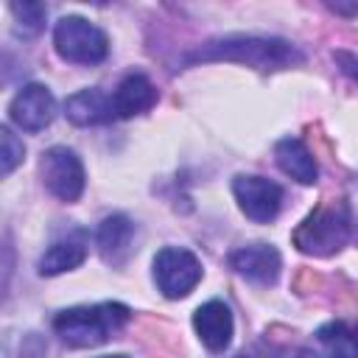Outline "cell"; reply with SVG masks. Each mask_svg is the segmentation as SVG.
I'll return each mask as SVG.
<instances>
[{
    "instance_id": "3957f363",
    "label": "cell",
    "mask_w": 358,
    "mask_h": 358,
    "mask_svg": "<svg viewBox=\"0 0 358 358\" xmlns=\"http://www.w3.org/2000/svg\"><path fill=\"white\" fill-rule=\"evenodd\" d=\"M350 238V207L341 199L319 204L296 229H294V243L305 255H333L338 252Z\"/></svg>"
},
{
    "instance_id": "ac0fdd59",
    "label": "cell",
    "mask_w": 358,
    "mask_h": 358,
    "mask_svg": "<svg viewBox=\"0 0 358 358\" xmlns=\"http://www.w3.org/2000/svg\"><path fill=\"white\" fill-rule=\"evenodd\" d=\"M0 143H3V176H8L20 162H22V154H25V145L14 137V131L8 126L0 129Z\"/></svg>"
},
{
    "instance_id": "2e32d148",
    "label": "cell",
    "mask_w": 358,
    "mask_h": 358,
    "mask_svg": "<svg viewBox=\"0 0 358 358\" xmlns=\"http://www.w3.org/2000/svg\"><path fill=\"white\" fill-rule=\"evenodd\" d=\"M316 341L324 358H358V338L344 322H327L316 330Z\"/></svg>"
},
{
    "instance_id": "d6986e66",
    "label": "cell",
    "mask_w": 358,
    "mask_h": 358,
    "mask_svg": "<svg viewBox=\"0 0 358 358\" xmlns=\"http://www.w3.org/2000/svg\"><path fill=\"white\" fill-rule=\"evenodd\" d=\"M101 358H126V355H101Z\"/></svg>"
},
{
    "instance_id": "4fadbf2b",
    "label": "cell",
    "mask_w": 358,
    "mask_h": 358,
    "mask_svg": "<svg viewBox=\"0 0 358 358\" xmlns=\"http://www.w3.org/2000/svg\"><path fill=\"white\" fill-rule=\"evenodd\" d=\"M64 115L76 126H101V123L117 120L115 117V106H112V95L101 92L98 87L73 92L64 101Z\"/></svg>"
},
{
    "instance_id": "ba28073f",
    "label": "cell",
    "mask_w": 358,
    "mask_h": 358,
    "mask_svg": "<svg viewBox=\"0 0 358 358\" xmlns=\"http://www.w3.org/2000/svg\"><path fill=\"white\" fill-rule=\"evenodd\" d=\"M8 117L22 131H42L56 117V101L48 87L25 84L8 103Z\"/></svg>"
},
{
    "instance_id": "52a82bcc",
    "label": "cell",
    "mask_w": 358,
    "mask_h": 358,
    "mask_svg": "<svg viewBox=\"0 0 358 358\" xmlns=\"http://www.w3.org/2000/svg\"><path fill=\"white\" fill-rule=\"evenodd\" d=\"M232 193L241 207V213L257 224H268L277 218L282 207V187L266 176H235L232 179Z\"/></svg>"
},
{
    "instance_id": "8992f818",
    "label": "cell",
    "mask_w": 358,
    "mask_h": 358,
    "mask_svg": "<svg viewBox=\"0 0 358 358\" xmlns=\"http://www.w3.org/2000/svg\"><path fill=\"white\" fill-rule=\"evenodd\" d=\"M39 173L50 196L59 201H76L84 193V165L67 145H53L39 159Z\"/></svg>"
},
{
    "instance_id": "e0dca14e",
    "label": "cell",
    "mask_w": 358,
    "mask_h": 358,
    "mask_svg": "<svg viewBox=\"0 0 358 358\" xmlns=\"http://www.w3.org/2000/svg\"><path fill=\"white\" fill-rule=\"evenodd\" d=\"M14 14V31L22 36H36L45 28V14L48 8L42 3H11L8 6Z\"/></svg>"
},
{
    "instance_id": "7c38bea8",
    "label": "cell",
    "mask_w": 358,
    "mask_h": 358,
    "mask_svg": "<svg viewBox=\"0 0 358 358\" xmlns=\"http://www.w3.org/2000/svg\"><path fill=\"white\" fill-rule=\"evenodd\" d=\"M134 221L123 213H112L106 215L101 224H98V232H95V243H98V252L106 263L112 266H120L129 255H131V243H134Z\"/></svg>"
},
{
    "instance_id": "277c9868",
    "label": "cell",
    "mask_w": 358,
    "mask_h": 358,
    "mask_svg": "<svg viewBox=\"0 0 358 358\" xmlns=\"http://www.w3.org/2000/svg\"><path fill=\"white\" fill-rule=\"evenodd\" d=\"M53 45H56V53L73 64H101L109 53L106 34L90 20L76 17V14H67L56 22Z\"/></svg>"
},
{
    "instance_id": "9a60e30c",
    "label": "cell",
    "mask_w": 358,
    "mask_h": 358,
    "mask_svg": "<svg viewBox=\"0 0 358 358\" xmlns=\"http://www.w3.org/2000/svg\"><path fill=\"white\" fill-rule=\"evenodd\" d=\"M274 157L282 173H288L291 179H296L299 185H313L319 176V165L316 157L308 151V145L296 137H282L274 145Z\"/></svg>"
},
{
    "instance_id": "5bb4252c",
    "label": "cell",
    "mask_w": 358,
    "mask_h": 358,
    "mask_svg": "<svg viewBox=\"0 0 358 358\" xmlns=\"http://www.w3.org/2000/svg\"><path fill=\"white\" fill-rule=\"evenodd\" d=\"M157 103V87L143 73H129L112 92L115 117H134Z\"/></svg>"
},
{
    "instance_id": "ffe728a7",
    "label": "cell",
    "mask_w": 358,
    "mask_h": 358,
    "mask_svg": "<svg viewBox=\"0 0 358 358\" xmlns=\"http://www.w3.org/2000/svg\"><path fill=\"white\" fill-rule=\"evenodd\" d=\"M238 358H246V355H238Z\"/></svg>"
},
{
    "instance_id": "30bf717a",
    "label": "cell",
    "mask_w": 358,
    "mask_h": 358,
    "mask_svg": "<svg viewBox=\"0 0 358 358\" xmlns=\"http://www.w3.org/2000/svg\"><path fill=\"white\" fill-rule=\"evenodd\" d=\"M87 252H90V232L81 227H73L45 249V255L39 257V274L53 277V274L70 271L84 263Z\"/></svg>"
},
{
    "instance_id": "7a4b0ae2",
    "label": "cell",
    "mask_w": 358,
    "mask_h": 358,
    "mask_svg": "<svg viewBox=\"0 0 358 358\" xmlns=\"http://www.w3.org/2000/svg\"><path fill=\"white\" fill-rule=\"evenodd\" d=\"M213 59H229L241 64H252L260 70H277L288 64H299L302 53L285 42V39H263V36H224L215 42H207L201 50L190 53L185 62H213Z\"/></svg>"
},
{
    "instance_id": "5b68a950",
    "label": "cell",
    "mask_w": 358,
    "mask_h": 358,
    "mask_svg": "<svg viewBox=\"0 0 358 358\" xmlns=\"http://www.w3.org/2000/svg\"><path fill=\"white\" fill-rule=\"evenodd\" d=\"M201 280L199 257L185 246H165L154 257V282L168 299L187 296Z\"/></svg>"
},
{
    "instance_id": "9c48e42d",
    "label": "cell",
    "mask_w": 358,
    "mask_h": 358,
    "mask_svg": "<svg viewBox=\"0 0 358 358\" xmlns=\"http://www.w3.org/2000/svg\"><path fill=\"white\" fill-rule=\"evenodd\" d=\"M229 266L255 285H274L282 268L280 252L271 243H249L229 255Z\"/></svg>"
},
{
    "instance_id": "6da1fadb",
    "label": "cell",
    "mask_w": 358,
    "mask_h": 358,
    "mask_svg": "<svg viewBox=\"0 0 358 358\" xmlns=\"http://www.w3.org/2000/svg\"><path fill=\"white\" fill-rule=\"evenodd\" d=\"M131 319V310L120 302H98V305H78L59 310L53 316V333L67 344V347H98L115 333L126 327Z\"/></svg>"
},
{
    "instance_id": "8fae6325",
    "label": "cell",
    "mask_w": 358,
    "mask_h": 358,
    "mask_svg": "<svg viewBox=\"0 0 358 358\" xmlns=\"http://www.w3.org/2000/svg\"><path fill=\"white\" fill-rule=\"evenodd\" d=\"M193 327H196L201 344H204L210 352H224V350L229 347L232 330H235L229 305L221 302V299L204 302V305L193 313Z\"/></svg>"
}]
</instances>
